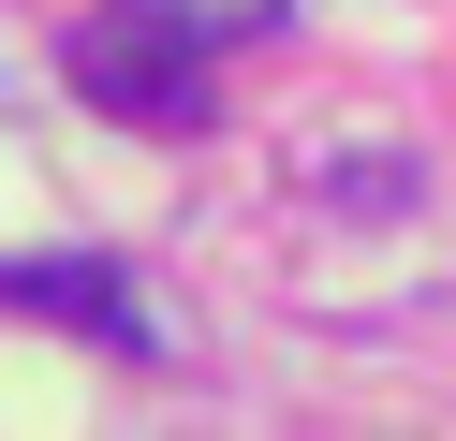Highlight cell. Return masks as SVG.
Returning <instances> with one entry per match:
<instances>
[{
	"label": "cell",
	"mask_w": 456,
	"mask_h": 441,
	"mask_svg": "<svg viewBox=\"0 0 456 441\" xmlns=\"http://www.w3.org/2000/svg\"><path fill=\"white\" fill-rule=\"evenodd\" d=\"M74 88L148 118V133H191L207 118V45H177L162 15H103V29H74Z\"/></svg>",
	"instance_id": "6da1fadb"
},
{
	"label": "cell",
	"mask_w": 456,
	"mask_h": 441,
	"mask_svg": "<svg viewBox=\"0 0 456 441\" xmlns=\"http://www.w3.org/2000/svg\"><path fill=\"white\" fill-rule=\"evenodd\" d=\"M0 309H45V323H89V339L148 353V309H133L103 265H74V250H45V265H0Z\"/></svg>",
	"instance_id": "7a4b0ae2"
},
{
	"label": "cell",
	"mask_w": 456,
	"mask_h": 441,
	"mask_svg": "<svg viewBox=\"0 0 456 441\" xmlns=\"http://www.w3.org/2000/svg\"><path fill=\"white\" fill-rule=\"evenodd\" d=\"M133 15H162V29H177V45H250V29H280V0H133Z\"/></svg>",
	"instance_id": "3957f363"
}]
</instances>
